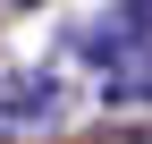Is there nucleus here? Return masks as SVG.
<instances>
[{"instance_id":"f257e3e1","label":"nucleus","mask_w":152,"mask_h":144,"mask_svg":"<svg viewBox=\"0 0 152 144\" xmlns=\"http://www.w3.org/2000/svg\"><path fill=\"white\" fill-rule=\"evenodd\" d=\"M9 110H17V119H42V110H59V85H51V76H26V85L9 93Z\"/></svg>"},{"instance_id":"f03ea898","label":"nucleus","mask_w":152,"mask_h":144,"mask_svg":"<svg viewBox=\"0 0 152 144\" xmlns=\"http://www.w3.org/2000/svg\"><path fill=\"white\" fill-rule=\"evenodd\" d=\"M102 144H152V127H118V136H102Z\"/></svg>"},{"instance_id":"7ed1b4c3","label":"nucleus","mask_w":152,"mask_h":144,"mask_svg":"<svg viewBox=\"0 0 152 144\" xmlns=\"http://www.w3.org/2000/svg\"><path fill=\"white\" fill-rule=\"evenodd\" d=\"M0 9H42V0H0Z\"/></svg>"}]
</instances>
